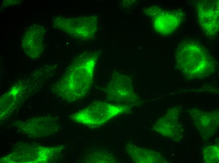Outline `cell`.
Returning <instances> with one entry per match:
<instances>
[{"label":"cell","instance_id":"obj_1","mask_svg":"<svg viewBox=\"0 0 219 163\" xmlns=\"http://www.w3.org/2000/svg\"><path fill=\"white\" fill-rule=\"evenodd\" d=\"M181 44L177 49L176 60L178 69L185 77L202 79L213 73L216 61L202 46L193 41Z\"/></svg>","mask_w":219,"mask_h":163},{"label":"cell","instance_id":"obj_2","mask_svg":"<svg viewBox=\"0 0 219 163\" xmlns=\"http://www.w3.org/2000/svg\"><path fill=\"white\" fill-rule=\"evenodd\" d=\"M82 54L77 57L66 79V94L67 99L71 101L79 100L84 97L93 82L96 56L90 53Z\"/></svg>","mask_w":219,"mask_h":163},{"label":"cell","instance_id":"obj_3","mask_svg":"<svg viewBox=\"0 0 219 163\" xmlns=\"http://www.w3.org/2000/svg\"><path fill=\"white\" fill-rule=\"evenodd\" d=\"M125 106L96 102L72 115L74 122L92 128H97L124 112Z\"/></svg>","mask_w":219,"mask_h":163},{"label":"cell","instance_id":"obj_4","mask_svg":"<svg viewBox=\"0 0 219 163\" xmlns=\"http://www.w3.org/2000/svg\"><path fill=\"white\" fill-rule=\"evenodd\" d=\"M201 2L198 6V17L202 27L208 34L215 35L218 29V3Z\"/></svg>","mask_w":219,"mask_h":163},{"label":"cell","instance_id":"obj_5","mask_svg":"<svg viewBox=\"0 0 219 163\" xmlns=\"http://www.w3.org/2000/svg\"><path fill=\"white\" fill-rule=\"evenodd\" d=\"M124 77L121 76H113L106 88L107 97L111 100L120 102V100L124 99L125 92H130L131 88H125L129 83H125Z\"/></svg>","mask_w":219,"mask_h":163},{"label":"cell","instance_id":"obj_6","mask_svg":"<svg viewBox=\"0 0 219 163\" xmlns=\"http://www.w3.org/2000/svg\"><path fill=\"white\" fill-rule=\"evenodd\" d=\"M165 14L157 16L155 24L156 25L155 27L160 25L156 29L163 33L172 31L177 27L180 21V16L176 12H169Z\"/></svg>","mask_w":219,"mask_h":163},{"label":"cell","instance_id":"obj_7","mask_svg":"<svg viewBox=\"0 0 219 163\" xmlns=\"http://www.w3.org/2000/svg\"><path fill=\"white\" fill-rule=\"evenodd\" d=\"M204 160L207 163H217L219 161V149L214 145L207 147L204 151Z\"/></svg>","mask_w":219,"mask_h":163}]
</instances>
